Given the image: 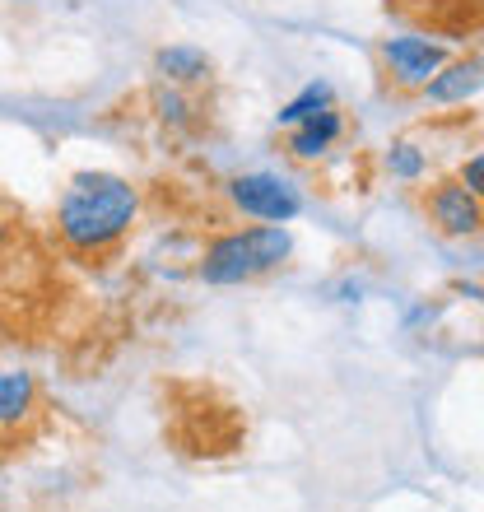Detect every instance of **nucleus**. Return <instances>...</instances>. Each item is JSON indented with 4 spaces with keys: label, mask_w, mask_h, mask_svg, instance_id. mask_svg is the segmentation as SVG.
<instances>
[{
    "label": "nucleus",
    "mask_w": 484,
    "mask_h": 512,
    "mask_svg": "<svg viewBox=\"0 0 484 512\" xmlns=\"http://www.w3.org/2000/svg\"><path fill=\"white\" fill-rule=\"evenodd\" d=\"M326 108H336L331 84H308L303 94H294L280 108V126H298V122H308V117H317V112H326Z\"/></svg>",
    "instance_id": "nucleus-10"
},
{
    "label": "nucleus",
    "mask_w": 484,
    "mask_h": 512,
    "mask_svg": "<svg viewBox=\"0 0 484 512\" xmlns=\"http://www.w3.org/2000/svg\"><path fill=\"white\" fill-rule=\"evenodd\" d=\"M140 191L117 173H75L56 205V238L80 256L108 252L131 233Z\"/></svg>",
    "instance_id": "nucleus-1"
},
{
    "label": "nucleus",
    "mask_w": 484,
    "mask_h": 512,
    "mask_svg": "<svg viewBox=\"0 0 484 512\" xmlns=\"http://www.w3.org/2000/svg\"><path fill=\"white\" fill-rule=\"evenodd\" d=\"M382 66H387L396 89H424L447 66V47L424 38V33H405V38H391L382 47Z\"/></svg>",
    "instance_id": "nucleus-5"
},
{
    "label": "nucleus",
    "mask_w": 484,
    "mask_h": 512,
    "mask_svg": "<svg viewBox=\"0 0 484 512\" xmlns=\"http://www.w3.org/2000/svg\"><path fill=\"white\" fill-rule=\"evenodd\" d=\"M457 177H461V182H466V187H471L475 196H480V201H484V149H480V154H471V159H466V163H461V168H457Z\"/></svg>",
    "instance_id": "nucleus-13"
},
{
    "label": "nucleus",
    "mask_w": 484,
    "mask_h": 512,
    "mask_svg": "<svg viewBox=\"0 0 484 512\" xmlns=\"http://www.w3.org/2000/svg\"><path fill=\"white\" fill-rule=\"evenodd\" d=\"M340 135H345V117H340L336 108H326V112H317V117H308V122L289 126V154H294V159H322Z\"/></svg>",
    "instance_id": "nucleus-7"
},
{
    "label": "nucleus",
    "mask_w": 484,
    "mask_h": 512,
    "mask_svg": "<svg viewBox=\"0 0 484 512\" xmlns=\"http://www.w3.org/2000/svg\"><path fill=\"white\" fill-rule=\"evenodd\" d=\"M5 243H10V219L0 215V252H5Z\"/></svg>",
    "instance_id": "nucleus-14"
},
{
    "label": "nucleus",
    "mask_w": 484,
    "mask_h": 512,
    "mask_svg": "<svg viewBox=\"0 0 484 512\" xmlns=\"http://www.w3.org/2000/svg\"><path fill=\"white\" fill-rule=\"evenodd\" d=\"M424 210H429L433 229L447 233V238H475V233H484V201L457 173L433 182L429 196H424Z\"/></svg>",
    "instance_id": "nucleus-4"
},
{
    "label": "nucleus",
    "mask_w": 484,
    "mask_h": 512,
    "mask_svg": "<svg viewBox=\"0 0 484 512\" xmlns=\"http://www.w3.org/2000/svg\"><path fill=\"white\" fill-rule=\"evenodd\" d=\"M33 410V378L28 373H0V424H19Z\"/></svg>",
    "instance_id": "nucleus-9"
},
{
    "label": "nucleus",
    "mask_w": 484,
    "mask_h": 512,
    "mask_svg": "<svg viewBox=\"0 0 484 512\" xmlns=\"http://www.w3.org/2000/svg\"><path fill=\"white\" fill-rule=\"evenodd\" d=\"M224 196H229V205L242 219H256V224H294L298 210H303V196L294 191V182H284L275 173L229 177Z\"/></svg>",
    "instance_id": "nucleus-3"
},
{
    "label": "nucleus",
    "mask_w": 484,
    "mask_h": 512,
    "mask_svg": "<svg viewBox=\"0 0 484 512\" xmlns=\"http://www.w3.org/2000/svg\"><path fill=\"white\" fill-rule=\"evenodd\" d=\"M424 168H429V159H424V149L410 145V140H401V145L387 149V173L391 177H401V182H419Z\"/></svg>",
    "instance_id": "nucleus-11"
},
{
    "label": "nucleus",
    "mask_w": 484,
    "mask_h": 512,
    "mask_svg": "<svg viewBox=\"0 0 484 512\" xmlns=\"http://www.w3.org/2000/svg\"><path fill=\"white\" fill-rule=\"evenodd\" d=\"M401 5H410V10H424V5H438V0H401Z\"/></svg>",
    "instance_id": "nucleus-15"
},
{
    "label": "nucleus",
    "mask_w": 484,
    "mask_h": 512,
    "mask_svg": "<svg viewBox=\"0 0 484 512\" xmlns=\"http://www.w3.org/2000/svg\"><path fill=\"white\" fill-rule=\"evenodd\" d=\"M154 112H159L168 126H187L191 122V103H187V94H182L177 84H168V89L154 94Z\"/></svg>",
    "instance_id": "nucleus-12"
},
{
    "label": "nucleus",
    "mask_w": 484,
    "mask_h": 512,
    "mask_svg": "<svg viewBox=\"0 0 484 512\" xmlns=\"http://www.w3.org/2000/svg\"><path fill=\"white\" fill-rule=\"evenodd\" d=\"M484 84V61H447L438 75H433L429 84H424V98L429 103H443V108H452V103H466V98L475 94Z\"/></svg>",
    "instance_id": "nucleus-6"
},
{
    "label": "nucleus",
    "mask_w": 484,
    "mask_h": 512,
    "mask_svg": "<svg viewBox=\"0 0 484 512\" xmlns=\"http://www.w3.org/2000/svg\"><path fill=\"white\" fill-rule=\"evenodd\" d=\"M294 252L289 224H252V229H229L210 238L201 252V280L205 284H247L280 270Z\"/></svg>",
    "instance_id": "nucleus-2"
},
{
    "label": "nucleus",
    "mask_w": 484,
    "mask_h": 512,
    "mask_svg": "<svg viewBox=\"0 0 484 512\" xmlns=\"http://www.w3.org/2000/svg\"><path fill=\"white\" fill-rule=\"evenodd\" d=\"M154 66H159V75L168 84H201L210 75V56L196 52V47H163L154 56Z\"/></svg>",
    "instance_id": "nucleus-8"
}]
</instances>
